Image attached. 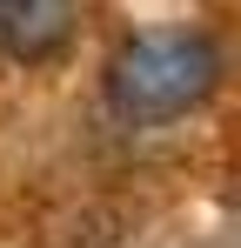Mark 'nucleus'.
Listing matches in <instances>:
<instances>
[{
    "label": "nucleus",
    "mask_w": 241,
    "mask_h": 248,
    "mask_svg": "<svg viewBox=\"0 0 241 248\" xmlns=\"http://www.w3.org/2000/svg\"><path fill=\"white\" fill-rule=\"evenodd\" d=\"M221 87V47L195 34V27H154L134 34L107 61V108L134 127L181 121L188 108H201Z\"/></svg>",
    "instance_id": "f257e3e1"
},
{
    "label": "nucleus",
    "mask_w": 241,
    "mask_h": 248,
    "mask_svg": "<svg viewBox=\"0 0 241 248\" xmlns=\"http://www.w3.org/2000/svg\"><path fill=\"white\" fill-rule=\"evenodd\" d=\"M74 34V0H0V61H47Z\"/></svg>",
    "instance_id": "f03ea898"
}]
</instances>
